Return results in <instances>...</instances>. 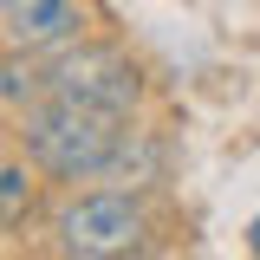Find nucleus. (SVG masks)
<instances>
[{
	"mask_svg": "<svg viewBox=\"0 0 260 260\" xmlns=\"http://www.w3.org/2000/svg\"><path fill=\"white\" fill-rule=\"evenodd\" d=\"M26 156L59 182L104 176L124 156V111L78 104V98H46V104L26 111Z\"/></svg>",
	"mask_w": 260,
	"mask_h": 260,
	"instance_id": "f257e3e1",
	"label": "nucleus"
},
{
	"mask_svg": "<svg viewBox=\"0 0 260 260\" xmlns=\"http://www.w3.org/2000/svg\"><path fill=\"white\" fill-rule=\"evenodd\" d=\"M39 91L46 98H78V104H104V111H137V65L117 52V46H65L59 59H46L39 72Z\"/></svg>",
	"mask_w": 260,
	"mask_h": 260,
	"instance_id": "f03ea898",
	"label": "nucleus"
},
{
	"mask_svg": "<svg viewBox=\"0 0 260 260\" xmlns=\"http://www.w3.org/2000/svg\"><path fill=\"white\" fill-rule=\"evenodd\" d=\"M150 247V215L130 195H78L59 215V254L78 260H117V254H143Z\"/></svg>",
	"mask_w": 260,
	"mask_h": 260,
	"instance_id": "7ed1b4c3",
	"label": "nucleus"
},
{
	"mask_svg": "<svg viewBox=\"0 0 260 260\" xmlns=\"http://www.w3.org/2000/svg\"><path fill=\"white\" fill-rule=\"evenodd\" d=\"M0 26H7V46L20 52H39V46H65L72 32L85 26L72 0H0Z\"/></svg>",
	"mask_w": 260,
	"mask_h": 260,
	"instance_id": "20e7f679",
	"label": "nucleus"
},
{
	"mask_svg": "<svg viewBox=\"0 0 260 260\" xmlns=\"http://www.w3.org/2000/svg\"><path fill=\"white\" fill-rule=\"evenodd\" d=\"M20 208H26V169L7 162V169H0V215H7V228L20 221Z\"/></svg>",
	"mask_w": 260,
	"mask_h": 260,
	"instance_id": "39448f33",
	"label": "nucleus"
},
{
	"mask_svg": "<svg viewBox=\"0 0 260 260\" xmlns=\"http://www.w3.org/2000/svg\"><path fill=\"white\" fill-rule=\"evenodd\" d=\"M32 85H39V72H20V59H7V85H0L7 104H20V91H32Z\"/></svg>",
	"mask_w": 260,
	"mask_h": 260,
	"instance_id": "423d86ee",
	"label": "nucleus"
},
{
	"mask_svg": "<svg viewBox=\"0 0 260 260\" xmlns=\"http://www.w3.org/2000/svg\"><path fill=\"white\" fill-rule=\"evenodd\" d=\"M247 247H254V254H260V221H254V228H247Z\"/></svg>",
	"mask_w": 260,
	"mask_h": 260,
	"instance_id": "0eeeda50",
	"label": "nucleus"
}]
</instances>
